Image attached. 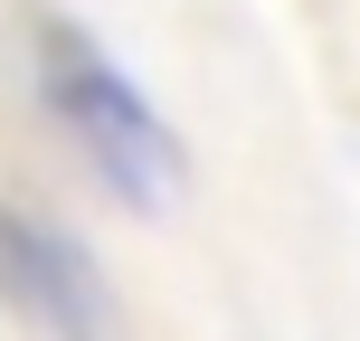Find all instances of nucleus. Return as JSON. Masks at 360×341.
<instances>
[{
  "instance_id": "f257e3e1",
  "label": "nucleus",
  "mask_w": 360,
  "mask_h": 341,
  "mask_svg": "<svg viewBox=\"0 0 360 341\" xmlns=\"http://www.w3.org/2000/svg\"><path fill=\"white\" fill-rule=\"evenodd\" d=\"M29 86H38V114L57 124V143L105 180L124 209H171L180 199L190 152H180L171 114L143 95V76H133L86 19H67V10L29 19Z\"/></svg>"
},
{
  "instance_id": "f03ea898",
  "label": "nucleus",
  "mask_w": 360,
  "mask_h": 341,
  "mask_svg": "<svg viewBox=\"0 0 360 341\" xmlns=\"http://www.w3.org/2000/svg\"><path fill=\"white\" fill-rule=\"evenodd\" d=\"M0 304L38 341H133L105 266L86 256V237L57 228L29 199H0Z\"/></svg>"
}]
</instances>
